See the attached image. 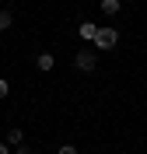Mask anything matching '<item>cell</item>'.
<instances>
[{
    "mask_svg": "<svg viewBox=\"0 0 147 154\" xmlns=\"http://www.w3.org/2000/svg\"><path fill=\"white\" fill-rule=\"evenodd\" d=\"M95 53H109V49H116L119 46V32L116 28H98V35H95Z\"/></svg>",
    "mask_w": 147,
    "mask_h": 154,
    "instance_id": "6da1fadb",
    "label": "cell"
},
{
    "mask_svg": "<svg viewBox=\"0 0 147 154\" xmlns=\"http://www.w3.org/2000/svg\"><path fill=\"white\" fill-rule=\"evenodd\" d=\"M74 67H77L81 74H95V70H98V53H95V49H81V53H74Z\"/></svg>",
    "mask_w": 147,
    "mask_h": 154,
    "instance_id": "7a4b0ae2",
    "label": "cell"
},
{
    "mask_svg": "<svg viewBox=\"0 0 147 154\" xmlns=\"http://www.w3.org/2000/svg\"><path fill=\"white\" fill-rule=\"evenodd\" d=\"M4 144H7L11 151H14V147H21V144H25V130H21V126H11L7 137H4Z\"/></svg>",
    "mask_w": 147,
    "mask_h": 154,
    "instance_id": "3957f363",
    "label": "cell"
},
{
    "mask_svg": "<svg viewBox=\"0 0 147 154\" xmlns=\"http://www.w3.org/2000/svg\"><path fill=\"white\" fill-rule=\"evenodd\" d=\"M35 67H39L42 74H49V70L56 67V56H53V53H39V56H35Z\"/></svg>",
    "mask_w": 147,
    "mask_h": 154,
    "instance_id": "277c9868",
    "label": "cell"
},
{
    "mask_svg": "<svg viewBox=\"0 0 147 154\" xmlns=\"http://www.w3.org/2000/svg\"><path fill=\"white\" fill-rule=\"evenodd\" d=\"M119 11H123V4H119V0H102V14H105V18H116Z\"/></svg>",
    "mask_w": 147,
    "mask_h": 154,
    "instance_id": "5b68a950",
    "label": "cell"
},
{
    "mask_svg": "<svg viewBox=\"0 0 147 154\" xmlns=\"http://www.w3.org/2000/svg\"><path fill=\"white\" fill-rule=\"evenodd\" d=\"M77 35H81V38H91V42H95V35H98V25H91V21H84V25L77 28Z\"/></svg>",
    "mask_w": 147,
    "mask_h": 154,
    "instance_id": "8992f818",
    "label": "cell"
},
{
    "mask_svg": "<svg viewBox=\"0 0 147 154\" xmlns=\"http://www.w3.org/2000/svg\"><path fill=\"white\" fill-rule=\"evenodd\" d=\"M11 25H14V14L11 11H0V32H7Z\"/></svg>",
    "mask_w": 147,
    "mask_h": 154,
    "instance_id": "52a82bcc",
    "label": "cell"
},
{
    "mask_svg": "<svg viewBox=\"0 0 147 154\" xmlns=\"http://www.w3.org/2000/svg\"><path fill=\"white\" fill-rule=\"evenodd\" d=\"M56 154H81V151H77V147H74V144H63V147H60Z\"/></svg>",
    "mask_w": 147,
    "mask_h": 154,
    "instance_id": "ba28073f",
    "label": "cell"
},
{
    "mask_svg": "<svg viewBox=\"0 0 147 154\" xmlns=\"http://www.w3.org/2000/svg\"><path fill=\"white\" fill-rule=\"evenodd\" d=\"M7 95H11V84L4 81V77H0V98H7Z\"/></svg>",
    "mask_w": 147,
    "mask_h": 154,
    "instance_id": "9c48e42d",
    "label": "cell"
},
{
    "mask_svg": "<svg viewBox=\"0 0 147 154\" xmlns=\"http://www.w3.org/2000/svg\"><path fill=\"white\" fill-rule=\"evenodd\" d=\"M14 154H32V147H28V144H21V147H14Z\"/></svg>",
    "mask_w": 147,
    "mask_h": 154,
    "instance_id": "30bf717a",
    "label": "cell"
},
{
    "mask_svg": "<svg viewBox=\"0 0 147 154\" xmlns=\"http://www.w3.org/2000/svg\"><path fill=\"white\" fill-rule=\"evenodd\" d=\"M0 154H14V151H11V147L4 144V140H0Z\"/></svg>",
    "mask_w": 147,
    "mask_h": 154,
    "instance_id": "8fae6325",
    "label": "cell"
},
{
    "mask_svg": "<svg viewBox=\"0 0 147 154\" xmlns=\"http://www.w3.org/2000/svg\"><path fill=\"white\" fill-rule=\"evenodd\" d=\"M0 4H7V0H0Z\"/></svg>",
    "mask_w": 147,
    "mask_h": 154,
    "instance_id": "7c38bea8",
    "label": "cell"
}]
</instances>
